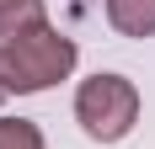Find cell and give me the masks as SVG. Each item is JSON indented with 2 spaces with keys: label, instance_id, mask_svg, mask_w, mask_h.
Listing matches in <instances>:
<instances>
[{
  "label": "cell",
  "instance_id": "cell-1",
  "mask_svg": "<svg viewBox=\"0 0 155 149\" xmlns=\"http://www.w3.org/2000/svg\"><path fill=\"white\" fill-rule=\"evenodd\" d=\"M75 59H80L75 37H64L59 27H38L27 37L0 43V101L5 96H38V90L70 80Z\"/></svg>",
  "mask_w": 155,
  "mask_h": 149
},
{
  "label": "cell",
  "instance_id": "cell-2",
  "mask_svg": "<svg viewBox=\"0 0 155 149\" xmlns=\"http://www.w3.org/2000/svg\"><path fill=\"white\" fill-rule=\"evenodd\" d=\"M75 122L96 144H118L139 122V85L123 74H91L75 90Z\"/></svg>",
  "mask_w": 155,
  "mask_h": 149
},
{
  "label": "cell",
  "instance_id": "cell-3",
  "mask_svg": "<svg viewBox=\"0 0 155 149\" xmlns=\"http://www.w3.org/2000/svg\"><path fill=\"white\" fill-rule=\"evenodd\" d=\"M38 27H48V5L43 0H0V43L27 37Z\"/></svg>",
  "mask_w": 155,
  "mask_h": 149
},
{
  "label": "cell",
  "instance_id": "cell-4",
  "mask_svg": "<svg viewBox=\"0 0 155 149\" xmlns=\"http://www.w3.org/2000/svg\"><path fill=\"white\" fill-rule=\"evenodd\" d=\"M107 21L123 37H155V0H107Z\"/></svg>",
  "mask_w": 155,
  "mask_h": 149
},
{
  "label": "cell",
  "instance_id": "cell-5",
  "mask_svg": "<svg viewBox=\"0 0 155 149\" xmlns=\"http://www.w3.org/2000/svg\"><path fill=\"white\" fill-rule=\"evenodd\" d=\"M0 149H43V128L27 117H0Z\"/></svg>",
  "mask_w": 155,
  "mask_h": 149
}]
</instances>
